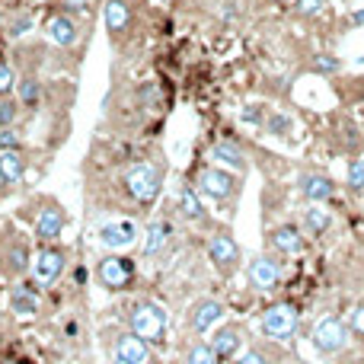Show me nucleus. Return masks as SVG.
<instances>
[{
  "label": "nucleus",
  "instance_id": "1",
  "mask_svg": "<svg viewBox=\"0 0 364 364\" xmlns=\"http://www.w3.org/2000/svg\"><path fill=\"white\" fill-rule=\"evenodd\" d=\"M122 320L132 329L134 336L147 342V346H164L166 333H170V320H166V310L160 307L157 301H147V297H138V301H128L122 307Z\"/></svg>",
  "mask_w": 364,
  "mask_h": 364
},
{
  "label": "nucleus",
  "instance_id": "2",
  "mask_svg": "<svg viewBox=\"0 0 364 364\" xmlns=\"http://www.w3.org/2000/svg\"><path fill=\"white\" fill-rule=\"evenodd\" d=\"M100 336L109 364H154V346H147L128 326H106Z\"/></svg>",
  "mask_w": 364,
  "mask_h": 364
},
{
  "label": "nucleus",
  "instance_id": "3",
  "mask_svg": "<svg viewBox=\"0 0 364 364\" xmlns=\"http://www.w3.org/2000/svg\"><path fill=\"white\" fill-rule=\"evenodd\" d=\"M122 182H125V192L132 195L134 205L151 208L164 188V170H157L154 164H134L122 173Z\"/></svg>",
  "mask_w": 364,
  "mask_h": 364
},
{
  "label": "nucleus",
  "instance_id": "4",
  "mask_svg": "<svg viewBox=\"0 0 364 364\" xmlns=\"http://www.w3.org/2000/svg\"><path fill=\"white\" fill-rule=\"evenodd\" d=\"M297 329H301V314H297L291 304H272V307L262 310V316H259V333H262V339L278 342V346L294 339Z\"/></svg>",
  "mask_w": 364,
  "mask_h": 364
},
{
  "label": "nucleus",
  "instance_id": "5",
  "mask_svg": "<svg viewBox=\"0 0 364 364\" xmlns=\"http://www.w3.org/2000/svg\"><path fill=\"white\" fill-rule=\"evenodd\" d=\"M348 339H352V329H348V323L339 320V316H323V320H316L314 329H310V346H314V352L320 355V358L339 355L342 348L348 346Z\"/></svg>",
  "mask_w": 364,
  "mask_h": 364
},
{
  "label": "nucleus",
  "instance_id": "6",
  "mask_svg": "<svg viewBox=\"0 0 364 364\" xmlns=\"http://www.w3.org/2000/svg\"><path fill=\"white\" fill-rule=\"evenodd\" d=\"M205 252H208L211 269L218 272L220 278H233L237 269L243 265V250H240V243L227 230H214L205 243Z\"/></svg>",
  "mask_w": 364,
  "mask_h": 364
},
{
  "label": "nucleus",
  "instance_id": "7",
  "mask_svg": "<svg viewBox=\"0 0 364 364\" xmlns=\"http://www.w3.org/2000/svg\"><path fill=\"white\" fill-rule=\"evenodd\" d=\"M198 192L218 205H233L240 198V179L224 166H201L198 170Z\"/></svg>",
  "mask_w": 364,
  "mask_h": 364
},
{
  "label": "nucleus",
  "instance_id": "8",
  "mask_svg": "<svg viewBox=\"0 0 364 364\" xmlns=\"http://www.w3.org/2000/svg\"><path fill=\"white\" fill-rule=\"evenodd\" d=\"M134 275H138L134 259L122 256V252H109L96 262V282L106 291H128L134 284Z\"/></svg>",
  "mask_w": 364,
  "mask_h": 364
},
{
  "label": "nucleus",
  "instance_id": "9",
  "mask_svg": "<svg viewBox=\"0 0 364 364\" xmlns=\"http://www.w3.org/2000/svg\"><path fill=\"white\" fill-rule=\"evenodd\" d=\"M68 211H64L61 205H58L55 198H38L36 201V214H32V230H36V237L42 240V243H55V240H61L64 227H68Z\"/></svg>",
  "mask_w": 364,
  "mask_h": 364
},
{
  "label": "nucleus",
  "instance_id": "10",
  "mask_svg": "<svg viewBox=\"0 0 364 364\" xmlns=\"http://www.w3.org/2000/svg\"><path fill=\"white\" fill-rule=\"evenodd\" d=\"M224 314H227L224 301H218V297H195L186 310V329L192 336H205L224 320Z\"/></svg>",
  "mask_w": 364,
  "mask_h": 364
},
{
  "label": "nucleus",
  "instance_id": "11",
  "mask_svg": "<svg viewBox=\"0 0 364 364\" xmlns=\"http://www.w3.org/2000/svg\"><path fill=\"white\" fill-rule=\"evenodd\" d=\"M64 269H68V252L61 246H42V250L32 252V278L42 288H51Z\"/></svg>",
  "mask_w": 364,
  "mask_h": 364
},
{
  "label": "nucleus",
  "instance_id": "12",
  "mask_svg": "<svg viewBox=\"0 0 364 364\" xmlns=\"http://www.w3.org/2000/svg\"><path fill=\"white\" fill-rule=\"evenodd\" d=\"M246 282L256 291H272L282 284V262L275 259V252H256L246 262Z\"/></svg>",
  "mask_w": 364,
  "mask_h": 364
},
{
  "label": "nucleus",
  "instance_id": "13",
  "mask_svg": "<svg viewBox=\"0 0 364 364\" xmlns=\"http://www.w3.org/2000/svg\"><path fill=\"white\" fill-rule=\"evenodd\" d=\"M138 220L132 218H119V220H109V224H102L100 230H96V243L106 246V250L119 252V250H128V246L138 243Z\"/></svg>",
  "mask_w": 364,
  "mask_h": 364
},
{
  "label": "nucleus",
  "instance_id": "14",
  "mask_svg": "<svg viewBox=\"0 0 364 364\" xmlns=\"http://www.w3.org/2000/svg\"><path fill=\"white\" fill-rule=\"evenodd\" d=\"M246 336L250 333H246L243 323H220V326L211 333L208 346L214 348V355H218L220 361H230V358H237V355L243 352Z\"/></svg>",
  "mask_w": 364,
  "mask_h": 364
},
{
  "label": "nucleus",
  "instance_id": "15",
  "mask_svg": "<svg viewBox=\"0 0 364 364\" xmlns=\"http://www.w3.org/2000/svg\"><path fill=\"white\" fill-rule=\"evenodd\" d=\"M173 233H176V227H173L170 218L151 220V224L144 227V240H141V256H144V259H157L160 252H166V250H170V243H173Z\"/></svg>",
  "mask_w": 364,
  "mask_h": 364
},
{
  "label": "nucleus",
  "instance_id": "16",
  "mask_svg": "<svg viewBox=\"0 0 364 364\" xmlns=\"http://www.w3.org/2000/svg\"><path fill=\"white\" fill-rule=\"evenodd\" d=\"M45 36L55 45H61V48H74L83 36V26H80V19L70 16V13H55V16H48V23H45Z\"/></svg>",
  "mask_w": 364,
  "mask_h": 364
},
{
  "label": "nucleus",
  "instance_id": "17",
  "mask_svg": "<svg viewBox=\"0 0 364 364\" xmlns=\"http://www.w3.org/2000/svg\"><path fill=\"white\" fill-rule=\"evenodd\" d=\"M297 192L310 201V205H326L333 201L336 195V182L326 176V173H316V170H304L297 176Z\"/></svg>",
  "mask_w": 364,
  "mask_h": 364
},
{
  "label": "nucleus",
  "instance_id": "18",
  "mask_svg": "<svg viewBox=\"0 0 364 364\" xmlns=\"http://www.w3.org/2000/svg\"><path fill=\"white\" fill-rule=\"evenodd\" d=\"M176 208H179V214L188 220V224H195V227H211V214H208L205 195H201L198 188L182 186L179 195H176Z\"/></svg>",
  "mask_w": 364,
  "mask_h": 364
},
{
  "label": "nucleus",
  "instance_id": "19",
  "mask_svg": "<svg viewBox=\"0 0 364 364\" xmlns=\"http://www.w3.org/2000/svg\"><path fill=\"white\" fill-rule=\"evenodd\" d=\"M269 250L278 256H297V252L307 250V240H304V227L297 224H282L275 230H269Z\"/></svg>",
  "mask_w": 364,
  "mask_h": 364
},
{
  "label": "nucleus",
  "instance_id": "20",
  "mask_svg": "<svg viewBox=\"0 0 364 364\" xmlns=\"http://www.w3.org/2000/svg\"><path fill=\"white\" fill-rule=\"evenodd\" d=\"M211 160L230 173H250V157H246V151L240 144H233V141H214Z\"/></svg>",
  "mask_w": 364,
  "mask_h": 364
},
{
  "label": "nucleus",
  "instance_id": "21",
  "mask_svg": "<svg viewBox=\"0 0 364 364\" xmlns=\"http://www.w3.org/2000/svg\"><path fill=\"white\" fill-rule=\"evenodd\" d=\"M278 342H252L237 355V364H284V352L275 348Z\"/></svg>",
  "mask_w": 364,
  "mask_h": 364
},
{
  "label": "nucleus",
  "instance_id": "22",
  "mask_svg": "<svg viewBox=\"0 0 364 364\" xmlns=\"http://www.w3.org/2000/svg\"><path fill=\"white\" fill-rule=\"evenodd\" d=\"M26 176L23 151H0V186H19Z\"/></svg>",
  "mask_w": 364,
  "mask_h": 364
},
{
  "label": "nucleus",
  "instance_id": "23",
  "mask_svg": "<svg viewBox=\"0 0 364 364\" xmlns=\"http://www.w3.org/2000/svg\"><path fill=\"white\" fill-rule=\"evenodd\" d=\"M301 224H304V233H310V237H323V233L333 227V211L323 208V205H310V208H304Z\"/></svg>",
  "mask_w": 364,
  "mask_h": 364
},
{
  "label": "nucleus",
  "instance_id": "24",
  "mask_svg": "<svg viewBox=\"0 0 364 364\" xmlns=\"http://www.w3.org/2000/svg\"><path fill=\"white\" fill-rule=\"evenodd\" d=\"M128 26H132V4H128V0H109L106 4V29L112 32V36H119V32H125Z\"/></svg>",
  "mask_w": 364,
  "mask_h": 364
},
{
  "label": "nucleus",
  "instance_id": "25",
  "mask_svg": "<svg viewBox=\"0 0 364 364\" xmlns=\"http://www.w3.org/2000/svg\"><path fill=\"white\" fill-rule=\"evenodd\" d=\"M10 310L19 316L38 314V294L32 288H26V284H16V288L10 291Z\"/></svg>",
  "mask_w": 364,
  "mask_h": 364
},
{
  "label": "nucleus",
  "instance_id": "26",
  "mask_svg": "<svg viewBox=\"0 0 364 364\" xmlns=\"http://www.w3.org/2000/svg\"><path fill=\"white\" fill-rule=\"evenodd\" d=\"M179 364H220V358L214 355V348L208 346V342H186V348H182L179 355Z\"/></svg>",
  "mask_w": 364,
  "mask_h": 364
},
{
  "label": "nucleus",
  "instance_id": "27",
  "mask_svg": "<svg viewBox=\"0 0 364 364\" xmlns=\"http://www.w3.org/2000/svg\"><path fill=\"white\" fill-rule=\"evenodd\" d=\"M262 132L272 134V138L291 141V134L297 132V125H294V119H291V115H284V112H278V109H272L269 119H265V125H262Z\"/></svg>",
  "mask_w": 364,
  "mask_h": 364
},
{
  "label": "nucleus",
  "instance_id": "28",
  "mask_svg": "<svg viewBox=\"0 0 364 364\" xmlns=\"http://www.w3.org/2000/svg\"><path fill=\"white\" fill-rule=\"evenodd\" d=\"M23 106L36 109L42 106V80L38 77H26V80H19V96H16Z\"/></svg>",
  "mask_w": 364,
  "mask_h": 364
},
{
  "label": "nucleus",
  "instance_id": "29",
  "mask_svg": "<svg viewBox=\"0 0 364 364\" xmlns=\"http://www.w3.org/2000/svg\"><path fill=\"white\" fill-rule=\"evenodd\" d=\"M346 186L352 195H364V157H355L346 166Z\"/></svg>",
  "mask_w": 364,
  "mask_h": 364
},
{
  "label": "nucleus",
  "instance_id": "30",
  "mask_svg": "<svg viewBox=\"0 0 364 364\" xmlns=\"http://www.w3.org/2000/svg\"><path fill=\"white\" fill-rule=\"evenodd\" d=\"M291 13H294L297 19L323 16V13H326V0H294V4H291Z\"/></svg>",
  "mask_w": 364,
  "mask_h": 364
},
{
  "label": "nucleus",
  "instance_id": "31",
  "mask_svg": "<svg viewBox=\"0 0 364 364\" xmlns=\"http://www.w3.org/2000/svg\"><path fill=\"white\" fill-rule=\"evenodd\" d=\"M58 4V13H70V16H93V6L96 0H55Z\"/></svg>",
  "mask_w": 364,
  "mask_h": 364
},
{
  "label": "nucleus",
  "instance_id": "32",
  "mask_svg": "<svg viewBox=\"0 0 364 364\" xmlns=\"http://www.w3.org/2000/svg\"><path fill=\"white\" fill-rule=\"evenodd\" d=\"M19 109H23V102L13 100V96H4V100H0V128H13V125H16Z\"/></svg>",
  "mask_w": 364,
  "mask_h": 364
},
{
  "label": "nucleus",
  "instance_id": "33",
  "mask_svg": "<svg viewBox=\"0 0 364 364\" xmlns=\"http://www.w3.org/2000/svg\"><path fill=\"white\" fill-rule=\"evenodd\" d=\"M265 119H269V106H262V102H252V106L243 109V122L246 125H265Z\"/></svg>",
  "mask_w": 364,
  "mask_h": 364
},
{
  "label": "nucleus",
  "instance_id": "34",
  "mask_svg": "<svg viewBox=\"0 0 364 364\" xmlns=\"http://www.w3.org/2000/svg\"><path fill=\"white\" fill-rule=\"evenodd\" d=\"M13 90H16V70H13L10 64L0 61V100H4V96H10Z\"/></svg>",
  "mask_w": 364,
  "mask_h": 364
},
{
  "label": "nucleus",
  "instance_id": "35",
  "mask_svg": "<svg viewBox=\"0 0 364 364\" xmlns=\"http://www.w3.org/2000/svg\"><path fill=\"white\" fill-rule=\"evenodd\" d=\"M310 70H314V74H336V70H342V61L333 55H320L314 64H310Z\"/></svg>",
  "mask_w": 364,
  "mask_h": 364
},
{
  "label": "nucleus",
  "instance_id": "36",
  "mask_svg": "<svg viewBox=\"0 0 364 364\" xmlns=\"http://www.w3.org/2000/svg\"><path fill=\"white\" fill-rule=\"evenodd\" d=\"M19 132L16 128H0V151H19Z\"/></svg>",
  "mask_w": 364,
  "mask_h": 364
},
{
  "label": "nucleus",
  "instance_id": "37",
  "mask_svg": "<svg viewBox=\"0 0 364 364\" xmlns=\"http://www.w3.org/2000/svg\"><path fill=\"white\" fill-rule=\"evenodd\" d=\"M348 329H352L355 336H361V339H364V307H358L352 316H348Z\"/></svg>",
  "mask_w": 364,
  "mask_h": 364
},
{
  "label": "nucleus",
  "instance_id": "38",
  "mask_svg": "<svg viewBox=\"0 0 364 364\" xmlns=\"http://www.w3.org/2000/svg\"><path fill=\"white\" fill-rule=\"evenodd\" d=\"M29 26H32V19H29V16H19V19H13L10 29H6V32H10L13 38H16V36H23V32H29Z\"/></svg>",
  "mask_w": 364,
  "mask_h": 364
},
{
  "label": "nucleus",
  "instance_id": "39",
  "mask_svg": "<svg viewBox=\"0 0 364 364\" xmlns=\"http://www.w3.org/2000/svg\"><path fill=\"white\" fill-rule=\"evenodd\" d=\"M364 26V6H358V10H352L346 16V29H361Z\"/></svg>",
  "mask_w": 364,
  "mask_h": 364
},
{
  "label": "nucleus",
  "instance_id": "40",
  "mask_svg": "<svg viewBox=\"0 0 364 364\" xmlns=\"http://www.w3.org/2000/svg\"><path fill=\"white\" fill-rule=\"evenodd\" d=\"M0 29H4V13H0Z\"/></svg>",
  "mask_w": 364,
  "mask_h": 364
},
{
  "label": "nucleus",
  "instance_id": "41",
  "mask_svg": "<svg viewBox=\"0 0 364 364\" xmlns=\"http://www.w3.org/2000/svg\"><path fill=\"white\" fill-rule=\"evenodd\" d=\"M269 4H282V0H269Z\"/></svg>",
  "mask_w": 364,
  "mask_h": 364
},
{
  "label": "nucleus",
  "instance_id": "42",
  "mask_svg": "<svg viewBox=\"0 0 364 364\" xmlns=\"http://www.w3.org/2000/svg\"><path fill=\"white\" fill-rule=\"evenodd\" d=\"M361 262H364V252H361Z\"/></svg>",
  "mask_w": 364,
  "mask_h": 364
}]
</instances>
